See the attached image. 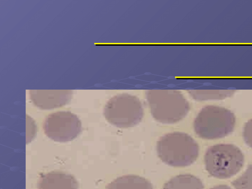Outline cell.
I'll return each instance as SVG.
<instances>
[{
  "label": "cell",
  "instance_id": "1",
  "mask_svg": "<svg viewBox=\"0 0 252 189\" xmlns=\"http://www.w3.org/2000/svg\"><path fill=\"white\" fill-rule=\"evenodd\" d=\"M157 152L159 158L165 163L174 167H184L196 160L199 147L188 134L176 131L160 137L157 141Z\"/></svg>",
  "mask_w": 252,
  "mask_h": 189
},
{
  "label": "cell",
  "instance_id": "2",
  "mask_svg": "<svg viewBox=\"0 0 252 189\" xmlns=\"http://www.w3.org/2000/svg\"><path fill=\"white\" fill-rule=\"evenodd\" d=\"M147 99L153 118L163 124L177 123L187 115L189 105L177 90H151Z\"/></svg>",
  "mask_w": 252,
  "mask_h": 189
},
{
  "label": "cell",
  "instance_id": "3",
  "mask_svg": "<svg viewBox=\"0 0 252 189\" xmlns=\"http://www.w3.org/2000/svg\"><path fill=\"white\" fill-rule=\"evenodd\" d=\"M235 125V117L230 110L215 105L202 108L193 122L196 134L205 139L225 137L233 131Z\"/></svg>",
  "mask_w": 252,
  "mask_h": 189
},
{
  "label": "cell",
  "instance_id": "4",
  "mask_svg": "<svg viewBox=\"0 0 252 189\" xmlns=\"http://www.w3.org/2000/svg\"><path fill=\"white\" fill-rule=\"evenodd\" d=\"M206 170L212 176L227 179L242 168L244 157L237 146L230 144H219L209 147L204 155Z\"/></svg>",
  "mask_w": 252,
  "mask_h": 189
},
{
  "label": "cell",
  "instance_id": "5",
  "mask_svg": "<svg viewBox=\"0 0 252 189\" xmlns=\"http://www.w3.org/2000/svg\"><path fill=\"white\" fill-rule=\"evenodd\" d=\"M104 116L112 125L121 128L134 126L141 121L143 109L138 98L126 94L110 98L104 108Z\"/></svg>",
  "mask_w": 252,
  "mask_h": 189
},
{
  "label": "cell",
  "instance_id": "6",
  "mask_svg": "<svg viewBox=\"0 0 252 189\" xmlns=\"http://www.w3.org/2000/svg\"><path fill=\"white\" fill-rule=\"evenodd\" d=\"M45 134L59 142L72 141L82 132V124L78 117L69 111H59L49 114L43 122Z\"/></svg>",
  "mask_w": 252,
  "mask_h": 189
},
{
  "label": "cell",
  "instance_id": "7",
  "mask_svg": "<svg viewBox=\"0 0 252 189\" xmlns=\"http://www.w3.org/2000/svg\"><path fill=\"white\" fill-rule=\"evenodd\" d=\"M30 98L33 103L42 109H50L64 105L70 100V90H31Z\"/></svg>",
  "mask_w": 252,
  "mask_h": 189
},
{
  "label": "cell",
  "instance_id": "8",
  "mask_svg": "<svg viewBox=\"0 0 252 189\" xmlns=\"http://www.w3.org/2000/svg\"><path fill=\"white\" fill-rule=\"evenodd\" d=\"M78 187L73 176L58 171L42 174L37 182V189H78Z\"/></svg>",
  "mask_w": 252,
  "mask_h": 189
},
{
  "label": "cell",
  "instance_id": "9",
  "mask_svg": "<svg viewBox=\"0 0 252 189\" xmlns=\"http://www.w3.org/2000/svg\"><path fill=\"white\" fill-rule=\"evenodd\" d=\"M106 189H153L151 182L136 175H126L118 177L108 184Z\"/></svg>",
  "mask_w": 252,
  "mask_h": 189
},
{
  "label": "cell",
  "instance_id": "10",
  "mask_svg": "<svg viewBox=\"0 0 252 189\" xmlns=\"http://www.w3.org/2000/svg\"><path fill=\"white\" fill-rule=\"evenodd\" d=\"M163 189H204L200 179L190 174L177 175L168 181Z\"/></svg>",
  "mask_w": 252,
  "mask_h": 189
},
{
  "label": "cell",
  "instance_id": "11",
  "mask_svg": "<svg viewBox=\"0 0 252 189\" xmlns=\"http://www.w3.org/2000/svg\"><path fill=\"white\" fill-rule=\"evenodd\" d=\"M235 92L232 90H191L190 94L195 99L204 100L222 99L232 95Z\"/></svg>",
  "mask_w": 252,
  "mask_h": 189
},
{
  "label": "cell",
  "instance_id": "12",
  "mask_svg": "<svg viewBox=\"0 0 252 189\" xmlns=\"http://www.w3.org/2000/svg\"><path fill=\"white\" fill-rule=\"evenodd\" d=\"M231 184L236 189H252V164L249 165L245 171Z\"/></svg>",
  "mask_w": 252,
  "mask_h": 189
},
{
  "label": "cell",
  "instance_id": "13",
  "mask_svg": "<svg viewBox=\"0 0 252 189\" xmlns=\"http://www.w3.org/2000/svg\"><path fill=\"white\" fill-rule=\"evenodd\" d=\"M243 136L246 143L252 148V118L245 124L243 130Z\"/></svg>",
  "mask_w": 252,
  "mask_h": 189
},
{
  "label": "cell",
  "instance_id": "14",
  "mask_svg": "<svg viewBox=\"0 0 252 189\" xmlns=\"http://www.w3.org/2000/svg\"><path fill=\"white\" fill-rule=\"evenodd\" d=\"M210 189H232L230 187L225 185L215 186Z\"/></svg>",
  "mask_w": 252,
  "mask_h": 189
}]
</instances>
